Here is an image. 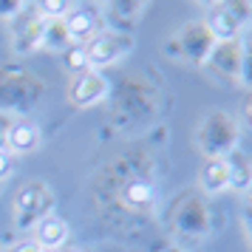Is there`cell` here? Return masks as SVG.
Segmentation results:
<instances>
[{"label":"cell","mask_w":252,"mask_h":252,"mask_svg":"<svg viewBox=\"0 0 252 252\" xmlns=\"http://www.w3.org/2000/svg\"><path fill=\"white\" fill-rule=\"evenodd\" d=\"M51 210H54V193L46 182L23 184L17 198H14V221L20 229L34 227L40 218L51 216Z\"/></svg>","instance_id":"1"},{"label":"cell","mask_w":252,"mask_h":252,"mask_svg":"<svg viewBox=\"0 0 252 252\" xmlns=\"http://www.w3.org/2000/svg\"><path fill=\"white\" fill-rule=\"evenodd\" d=\"M198 142H201V150L210 153V159H224V153H232L235 142H238L235 122L221 111L210 114L198 130Z\"/></svg>","instance_id":"2"},{"label":"cell","mask_w":252,"mask_h":252,"mask_svg":"<svg viewBox=\"0 0 252 252\" xmlns=\"http://www.w3.org/2000/svg\"><path fill=\"white\" fill-rule=\"evenodd\" d=\"M133 48V37L127 32H102L96 34L91 43H85V57H88V68L99 71L105 65L116 63L119 57H125Z\"/></svg>","instance_id":"3"},{"label":"cell","mask_w":252,"mask_h":252,"mask_svg":"<svg viewBox=\"0 0 252 252\" xmlns=\"http://www.w3.org/2000/svg\"><path fill=\"white\" fill-rule=\"evenodd\" d=\"M65 32H68V40L74 46H82V43H91L96 34L105 32V20L102 14L96 12L94 6H74L68 14H65Z\"/></svg>","instance_id":"4"},{"label":"cell","mask_w":252,"mask_h":252,"mask_svg":"<svg viewBox=\"0 0 252 252\" xmlns=\"http://www.w3.org/2000/svg\"><path fill=\"white\" fill-rule=\"evenodd\" d=\"M176 43L182 46V54L187 60H195V63H207L210 54H213V48H216V40L210 37L204 23H187L179 32L176 37Z\"/></svg>","instance_id":"5"},{"label":"cell","mask_w":252,"mask_h":252,"mask_svg":"<svg viewBox=\"0 0 252 252\" xmlns=\"http://www.w3.org/2000/svg\"><path fill=\"white\" fill-rule=\"evenodd\" d=\"M105 94H108V80H105L99 71H82L74 77L71 82V102L80 105V108H88V105H96L105 99Z\"/></svg>","instance_id":"6"},{"label":"cell","mask_w":252,"mask_h":252,"mask_svg":"<svg viewBox=\"0 0 252 252\" xmlns=\"http://www.w3.org/2000/svg\"><path fill=\"white\" fill-rule=\"evenodd\" d=\"M207 32L216 43H235V37L244 29V17H241L232 6H216L210 17H207Z\"/></svg>","instance_id":"7"},{"label":"cell","mask_w":252,"mask_h":252,"mask_svg":"<svg viewBox=\"0 0 252 252\" xmlns=\"http://www.w3.org/2000/svg\"><path fill=\"white\" fill-rule=\"evenodd\" d=\"M40 247V250H54L60 252V247L68 241V224L63 221L60 216H46V218H40L34 224V238H32Z\"/></svg>","instance_id":"8"},{"label":"cell","mask_w":252,"mask_h":252,"mask_svg":"<svg viewBox=\"0 0 252 252\" xmlns=\"http://www.w3.org/2000/svg\"><path fill=\"white\" fill-rule=\"evenodd\" d=\"M40 145V127L34 122H12L9 127V139H6V150L9 153H32Z\"/></svg>","instance_id":"9"},{"label":"cell","mask_w":252,"mask_h":252,"mask_svg":"<svg viewBox=\"0 0 252 252\" xmlns=\"http://www.w3.org/2000/svg\"><path fill=\"white\" fill-rule=\"evenodd\" d=\"M201 190L207 193H224L229 187V164L227 159H207L204 167H201Z\"/></svg>","instance_id":"10"},{"label":"cell","mask_w":252,"mask_h":252,"mask_svg":"<svg viewBox=\"0 0 252 252\" xmlns=\"http://www.w3.org/2000/svg\"><path fill=\"white\" fill-rule=\"evenodd\" d=\"M43 26H46V20L32 9L29 20H26V29H17V34H14V48L17 51H34V48H40V43H43Z\"/></svg>","instance_id":"11"},{"label":"cell","mask_w":252,"mask_h":252,"mask_svg":"<svg viewBox=\"0 0 252 252\" xmlns=\"http://www.w3.org/2000/svg\"><path fill=\"white\" fill-rule=\"evenodd\" d=\"M68 46H71V40H68V32H65V23L63 20H46L40 48H51V51H60L63 54Z\"/></svg>","instance_id":"12"},{"label":"cell","mask_w":252,"mask_h":252,"mask_svg":"<svg viewBox=\"0 0 252 252\" xmlns=\"http://www.w3.org/2000/svg\"><path fill=\"white\" fill-rule=\"evenodd\" d=\"M229 187L235 190H247L250 187V164H247V156L241 153H229Z\"/></svg>","instance_id":"13"},{"label":"cell","mask_w":252,"mask_h":252,"mask_svg":"<svg viewBox=\"0 0 252 252\" xmlns=\"http://www.w3.org/2000/svg\"><path fill=\"white\" fill-rule=\"evenodd\" d=\"M122 198L130 207H145L153 201V187L148 182H127L125 190H122Z\"/></svg>","instance_id":"14"},{"label":"cell","mask_w":252,"mask_h":252,"mask_svg":"<svg viewBox=\"0 0 252 252\" xmlns=\"http://www.w3.org/2000/svg\"><path fill=\"white\" fill-rule=\"evenodd\" d=\"M74 9V3L68 0H48V3H37L34 12L43 17V20H65V14Z\"/></svg>","instance_id":"15"},{"label":"cell","mask_w":252,"mask_h":252,"mask_svg":"<svg viewBox=\"0 0 252 252\" xmlns=\"http://www.w3.org/2000/svg\"><path fill=\"white\" fill-rule=\"evenodd\" d=\"M63 65L74 74H82V71H88V57H85V46H74L71 43L65 51H63Z\"/></svg>","instance_id":"16"},{"label":"cell","mask_w":252,"mask_h":252,"mask_svg":"<svg viewBox=\"0 0 252 252\" xmlns=\"http://www.w3.org/2000/svg\"><path fill=\"white\" fill-rule=\"evenodd\" d=\"M12 167H14L12 153H9V150H0V182L12 176Z\"/></svg>","instance_id":"17"},{"label":"cell","mask_w":252,"mask_h":252,"mask_svg":"<svg viewBox=\"0 0 252 252\" xmlns=\"http://www.w3.org/2000/svg\"><path fill=\"white\" fill-rule=\"evenodd\" d=\"M9 127H12V122H9L6 116H0V150H6V139H9Z\"/></svg>","instance_id":"18"},{"label":"cell","mask_w":252,"mask_h":252,"mask_svg":"<svg viewBox=\"0 0 252 252\" xmlns=\"http://www.w3.org/2000/svg\"><path fill=\"white\" fill-rule=\"evenodd\" d=\"M12 252H40V247H37L34 241H20V244H14Z\"/></svg>","instance_id":"19"},{"label":"cell","mask_w":252,"mask_h":252,"mask_svg":"<svg viewBox=\"0 0 252 252\" xmlns=\"http://www.w3.org/2000/svg\"><path fill=\"white\" fill-rule=\"evenodd\" d=\"M65 252H85V250H77V247H71V250H65Z\"/></svg>","instance_id":"20"},{"label":"cell","mask_w":252,"mask_h":252,"mask_svg":"<svg viewBox=\"0 0 252 252\" xmlns=\"http://www.w3.org/2000/svg\"><path fill=\"white\" fill-rule=\"evenodd\" d=\"M40 252H54V250H40Z\"/></svg>","instance_id":"21"}]
</instances>
